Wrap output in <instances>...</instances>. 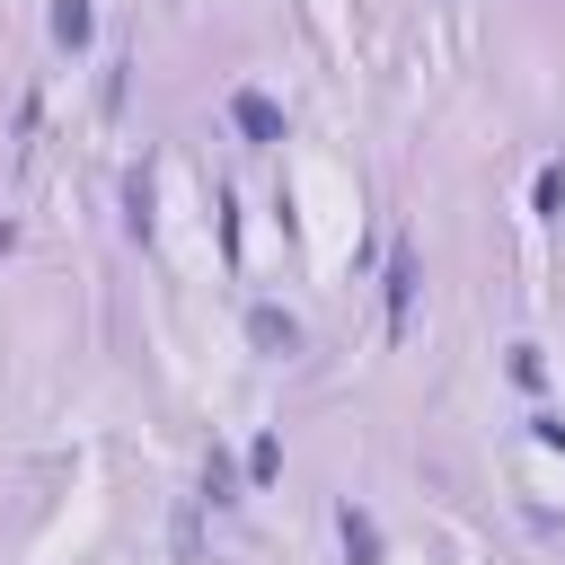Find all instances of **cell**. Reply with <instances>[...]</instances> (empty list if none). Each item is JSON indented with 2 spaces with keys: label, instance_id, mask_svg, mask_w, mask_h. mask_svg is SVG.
<instances>
[{
  "label": "cell",
  "instance_id": "1",
  "mask_svg": "<svg viewBox=\"0 0 565 565\" xmlns=\"http://www.w3.org/2000/svg\"><path fill=\"white\" fill-rule=\"evenodd\" d=\"M230 124H238V141H256V150L282 141V106H274L265 88H238V97H230Z\"/></svg>",
  "mask_w": 565,
  "mask_h": 565
},
{
  "label": "cell",
  "instance_id": "2",
  "mask_svg": "<svg viewBox=\"0 0 565 565\" xmlns=\"http://www.w3.org/2000/svg\"><path fill=\"white\" fill-rule=\"evenodd\" d=\"M247 344L282 362V353H300V318H291V309H274V300H256V309H247Z\"/></svg>",
  "mask_w": 565,
  "mask_h": 565
},
{
  "label": "cell",
  "instance_id": "3",
  "mask_svg": "<svg viewBox=\"0 0 565 565\" xmlns=\"http://www.w3.org/2000/svg\"><path fill=\"white\" fill-rule=\"evenodd\" d=\"M406 309H415V247L397 238L388 247V335H406Z\"/></svg>",
  "mask_w": 565,
  "mask_h": 565
},
{
  "label": "cell",
  "instance_id": "4",
  "mask_svg": "<svg viewBox=\"0 0 565 565\" xmlns=\"http://www.w3.org/2000/svg\"><path fill=\"white\" fill-rule=\"evenodd\" d=\"M335 539H344V565H380V521H371L362 503L335 512Z\"/></svg>",
  "mask_w": 565,
  "mask_h": 565
},
{
  "label": "cell",
  "instance_id": "5",
  "mask_svg": "<svg viewBox=\"0 0 565 565\" xmlns=\"http://www.w3.org/2000/svg\"><path fill=\"white\" fill-rule=\"evenodd\" d=\"M88 35H97V9H88V0H53V44H71V53H79Z\"/></svg>",
  "mask_w": 565,
  "mask_h": 565
},
{
  "label": "cell",
  "instance_id": "6",
  "mask_svg": "<svg viewBox=\"0 0 565 565\" xmlns=\"http://www.w3.org/2000/svg\"><path fill=\"white\" fill-rule=\"evenodd\" d=\"M530 212H539V221H556V212H565V159H547V168L530 177Z\"/></svg>",
  "mask_w": 565,
  "mask_h": 565
},
{
  "label": "cell",
  "instance_id": "7",
  "mask_svg": "<svg viewBox=\"0 0 565 565\" xmlns=\"http://www.w3.org/2000/svg\"><path fill=\"white\" fill-rule=\"evenodd\" d=\"M124 230H132V238H150V168H132V177H124Z\"/></svg>",
  "mask_w": 565,
  "mask_h": 565
},
{
  "label": "cell",
  "instance_id": "8",
  "mask_svg": "<svg viewBox=\"0 0 565 565\" xmlns=\"http://www.w3.org/2000/svg\"><path fill=\"white\" fill-rule=\"evenodd\" d=\"M274 477H282V441L256 433V441H247V486H274Z\"/></svg>",
  "mask_w": 565,
  "mask_h": 565
},
{
  "label": "cell",
  "instance_id": "9",
  "mask_svg": "<svg viewBox=\"0 0 565 565\" xmlns=\"http://www.w3.org/2000/svg\"><path fill=\"white\" fill-rule=\"evenodd\" d=\"M203 494H212V503H238V468H230V459H221V450H212V459H203Z\"/></svg>",
  "mask_w": 565,
  "mask_h": 565
},
{
  "label": "cell",
  "instance_id": "10",
  "mask_svg": "<svg viewBox=\"0 0 565 565\" xmlns=\"http://www.w3.org/2000/svg\"><path fill=\"white\" fill-rule=\"evenodd\" d=\"M512 380H521V388H539V380H547V362H539V344H521V353H512Z\"/></svg>",
  "mask_w": 565,
  "mask_h": 565
},
{
  "label": "cell",
  "instance_id": "11",
  "mask_svg": "<svg viewBox=\"0 0 565 565\" xmlns=\"http://www.w3.org/2000/svg\"><path fill=\"white\" fill-rule=\"evenodd\" d=\"M530 433H539L547 450H565V415H547V406H539V415H530Z\"/></svg>",
  "mask_w": 565,
  "mask_h": 565
}]
</instances>
